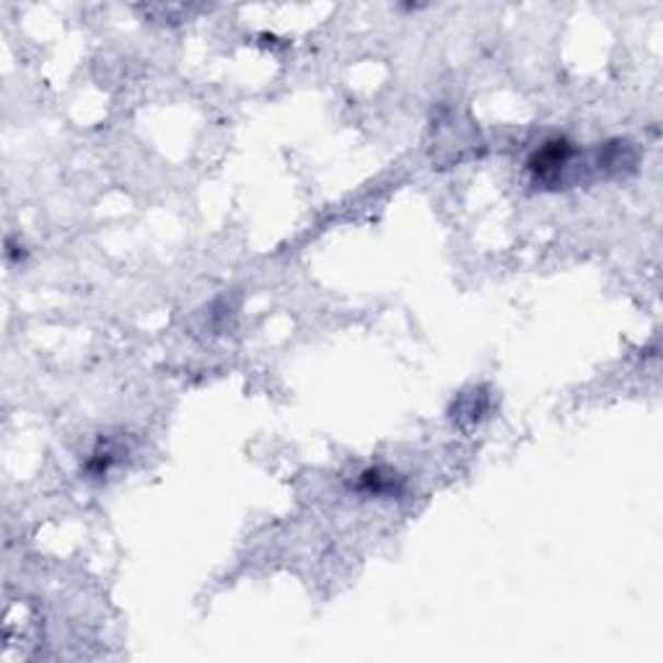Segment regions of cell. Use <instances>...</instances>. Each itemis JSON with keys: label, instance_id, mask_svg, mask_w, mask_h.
<instances>
[{"label": "cell", "instance_id": "obj_1", "mask_svg": "<svg viewBox=\"0 0 663 663\" xmlns=\"http://www.w3.org/2000/svg\"><path fill=\"white\" fill-rule=\"evenodd\" d=\"M575 159L578 148L573 140H568L566 136H552L542 140L539 148H534L532 156L526 161V168L539 187L555 189L566 182V174L570 172Z\"/></svg>", "mask_w": 663, "mask_h": 663}, {"label": "cell", "instance_id": "obj_2", "mask_svg": "<svg viewBox=\"0 0 663 663\" xmlns=\"http://www.w3.org/2000/svg\"><path fill=\"white\" fill-rule=\"evenodd\" d=\"M358 492H365V496L373 498H386V496H399L405 490V479H402L397 472L384 469V467H371L363 469L358 475Z\"/></svg>", "mask_w": 663, "mask_h": 663}]
</instances>
